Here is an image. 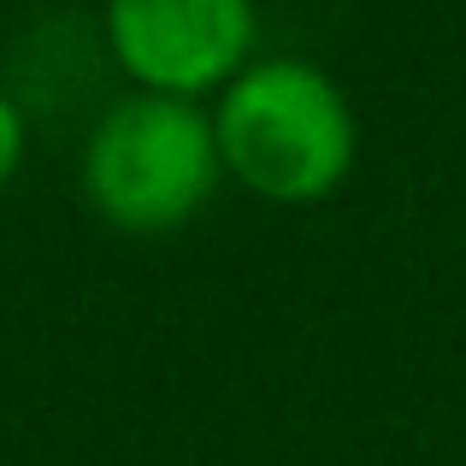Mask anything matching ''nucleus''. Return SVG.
<instances>
[{
    "label": "nucleus",
    "instance_id": "nucleus-1",
    "mask_svg": "<svg viewBox=\"0 0 466 466\" xmlns=\"http://www.w3.org/2000/svg\"><path fill=\"white\" fill-rule=\"evenodd\" d=\"M213 137L218 166L278 207H313L337 195L360 154L349 95L308 59H248L218 89Z\"/></svg>",
    "mask_w": 466,
    "mask_h": 466
},
{
    "label": "nucleus",
    "instance_id": "nucleus-2",
    "mask_svg": "<svg viewBox=\"0 0 466 466\" xmlns=\"http://www.w3.org/2000/svg\"><path fill=\"white\" fill-rule=\"evenodd\" d=\"M218 177V137L213 113L183 95H125L101 113L83 148V195L106 225L130 237L177 230L213 201Z\"/></svg>",
    "mask_w": 466,
    "mask_h": 466
},
{
    "label": "nucleus",
    "instance_id": "nucleus-3",
    "mask_svg": "<svg viewBox=\"0 0 466 466\" xmlns=\"http://www.w3.org/2000/svg\"><path fill=\"white\" fill-rule=\"evenodd\" d=\"M101 24L137 89L183 101L225 89L254 47V0H106Z\"/></svg>",
    "mask_w": 466,
    "mask_h": 466
},
{
    "label": "nucleus",
    "instance_id": "nucleus-4",
    "mask_svg": "<svg viewBox=\"0 0 466 466\" xmlns=\"http://www.w3.org/2000/svg\"><path fill=\"white\" fill-rule=\"evenodd\" d=\"M24 148H30V125H24V106L0 89V189L18 177L24 166Z\"/></svg>",
    "mask_w": 466,
    "mask_h": 466
}]
</instances>
